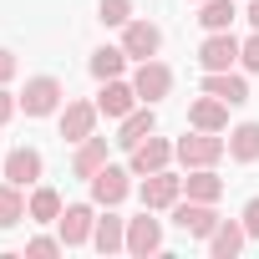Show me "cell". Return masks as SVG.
Listing matches in <instances>:
<instances>
[{
    "label": "cell",
    "instance_id": "obj_1",
    "mask_svg": "<svg viewBox=\"0 0 259 259\" xmlns=\"http://www.w3.org/2000/svg\"><path fill=\"white\" fill-rule=\"evenodd\" d=\"M173 153H178V163H183V168H213V163L229 153V138H219V133H203V127H193L188 138H178V143H173Z\"/></svg>",
    "mask_w": 259,
    "mask_h": 259
},
{
    "label": "cell",
    "instance_id": "obj_2",
    "mask_svg": "<svg viewBox=\"0 0 259 259\" xmlns=\"http://www.w3.org/2000/svg\"><path fill=\"white\" fill-rule=\"evenodd\" d=\"M61 102H66V87L56 76H31L26 92H21V112L26 117H51V112H61Z\"/></svg>",
    "mask_w": 259,
    "mask_h": 259
},
{
    "label": "cell",
    "instance_id": "obj_3",
    "mask_svg": "<svg viewBox=\"0 0 259 259\" xmlns=\"http://www.w3.org/2000/svg\"><path fill=\"white\" fill-rule=\"evenodd\" d=\"M173 224H178L183 234H193V239L208 244V234L219 229V208H213V203H198V198H178V203H173Z\"/></svg>",
    "mask_w": 259,
    "mask_h": 259
},
{
    "label": "cell",
    "instance_id": "obj_4",
    "mask_svg": "<svg viewBox=\"0 0 259 259\" xmlns=\"http://www.w3.org/2000/svg\"><path fill=\"white\" fill-rule=\"evenodd\" d=\"M56 229H61V244H66V249L92 244V229H97V203H66V208H61V219H56Z\"/></svg>",
    "mask_w": 259,
    "mask_h": 259
},
{
    "label": "cell",
    "instance_id": "obj_5",
    "mask_svg": "<svg viewBox=\"0 0 259 259\" xmlns=\"http://www.w3.org/2000/svg\"><path fill=\"white\" fill-rule=\"evenodd\" d=\"M87 188H92V203H97V208H117L127 193H133V168H112V163H107Z\"/></svg>",
    "mask_w": 259,
    "mask_h": 259
},
{
    "label": "cell",
    "instance_id": "obj_6",
    "mask_svg": "<svg viewBox=\"0 0 259 259\" xmlns=\"http://www.w3.org/2000/svg\"><path fill=\"white\" fill-rule=\"evenodd\" d=\"M239 61V36L234 31H208L203 46H198V66L203 71H234Z\"/></svg>",
    "mask_w": 259,
    "mask_h": 259
},
{
    "label": "cell",
    "instance_id": "obj_7",
    "mask_svg": "<svg viewBox=\"0 0 259 259\" xmlns=\"http://www.w3.org/2000/svg\"><path fill=\"white\" fill-rule=\"evenodd\" d=\"M138 193H143V208H153V213H158V208H173V203L183 198V178H178L173 168H158V173H148V178H143V188H138Z\"/></svg>",
    "mask_w": 259,
    "mask_h": 259
},
{
    "label": "cell",
    "instance_id": "obj_8",
    "mask_svg": "<svg viewBox=\"0 0 259 259\" xmlns=\"http://www.w3.org/2000/svg\"><path fill=\"white\" fill-rule=\"evenodd\" d=\"M178 153H173V143L168 138H158V133H148L138 148H133V163H127V168H133V178H148V173H158V168H168Z\"/></svg>",
    "mask_w": 259,
    "mask_h": 259
},
{
    "label": "cell",
    "instance_id": "obj_9",
    "mask_svg": "<svg viewBox=\"0 0 259 259\" xmlns=\"http://www.w3.org/2000/svg\"><path fill=\"white\" fill-rule=\"evenodd\" d=\"M122 51L133 56V61H153V56L163 51V31H158L153 21H127V26H122Z\"/></svg>",
    "mask_w": 259,
    "mask_h": 259
},
{
    "label": "cell",
    "instance_id": "obj_10",
    "mask_svg": "<svg viewBox=\"0 0 259 259\" xmlns=\"http://www.w3.org/2000/svg\"><path fill=\"white\" fill-rule=\"evenodd\" d=\"M158 249H163V224L153 219V208H143L138 219H127V254L148 259V254H158Z\"/></svg>",
    "mask_w": 259,
    "mask_h": 259
},
{
    "label": "cell",
    "instance_id": "obj_11",
    "mask_svg": "<svg viewBox=\"0 0 259 259\" xmlns=\"http://www.w3.org/2000/svg\"><path fill=\"white\" fill-rule=\"evenodd\" d=\"M138 102H143V97H138V87H133V81H122V76L102 81V92H97V112H102V117H112V122H122Z\"/></svg>",
    "mask_w": 259,
    "mask_h": 259
},
{
    "label": "cell",
    "instance_id": "obj_12",
    "mask_svg": "<svg viewBox=\"0 0 259 259\" xmlns=\"http://www.w3.org/2000/svg\"><path fill=\"white\" fill-rule=\"evenodd\" d=\"M133 87H138V97H143V102H163V97L173 92V71H168L158 56H153V61H138Z\"/></svg>",
    "mask_w": 259,
    "mask_h": 259
},
{
    "label": "cell",
    "instance_id": "obj_13",
    "mask_svg": "<svg viewBox=\"0 0 259 259\" xmlns=\"http://www.w3.org/2000/svg\"><path fill=\"white\" fill-rule=\"evenodd\" d=\"M97 102H66L61 107V138L66 143H87L92 133H97Z\"/></svg>",
    "mask_w": 259,
    "mask_h": 259
},
{
    "label": "cell",
    "instance_id": "obj_14",
    "mask_svg": "<svg viewBox=\"0 0 259 259\" xmlns=\"http://www.w3.org/2000/svg\"><path fill=\"white\" fill-rule=\"evenodd\" d=\"M148 133H158V117H153V102H138L133 112L122 117V127H117V138H112V143L133 153V148H138V143H143Z\"/></svg>",
    "mask_w": 259,
    "mask_h": 259
},
{
    "label": "cell",
    "instance_id": "obj_15",
    "mask_svg": "<svg viewBox=\"0 0 259 259\" xmlns=\"http://www.w3.org/2000/svg\"><path fill=\"white\" fill-rule=\"evenodd\" d=\"M203 92L219 97V102H229V107H244L249 102V81L239 71H203Z\"/></svg>",
    "mask_w": 259,
    "mask_h": 259
},
{
    "label": "cell",
    "instance_id": "obj_16",
    "mask_svg": "<svg viewBox=\"0 0 259 259\" xmlns=\"http://www.w3.org/2000/svg\"><path fill=\"white\" fill-rule=\"evenodd\" d=\"M41 173H46V163H41V153H36V148H16V153H6V178H11V183L36 188V183H41Z\"/></svg>",
    "mask_w": 259,
    "mask_h": 259
},
{
    "label": "cell",
    "instance_id": "obj_17",
    "mask_svg": "<svg viewBox=\"0 0 259 259\" xmlns=\"http://www.w3.org/2000/svg\"><path fill=\"white\" fill-rule=\"evenodd\" d=\"M188 127H203V133H229V102H219V97H198L193 107H188Z\"/></svg>",
    "mask_w": 259,
    "mask_h": 259
},
{
    "label": "cell",
    "instance_id": "obj_18",
    "mask_svg": "<svg viewBox=\"0 0 259 259\" xmlns=\"http://www.w3.org/2000/svg\"><path fill=\"white\" fill-rule=\"evenodd\" d=\"M102 168H107V138H97V133H92L87 143H76V158H71V173H76L81 183H92V178H97Z\"/></svg>",
    "mask_w": 259,
    "mask_h": 259
},
{
    "label": "cell",
    "instance_id": "obj_19",
    "mask_svg": "<svg viewBox=\"0 0 259 259\" xmlns=\"http://www.w3.org/2000/svg\"><path fill=\"white\" fill-rule=\"evenodd\" d=\"M244 239H249L244 219H219V229L208 234V254H213V259H234V254L244 249Z\"/></svg>",
    "mask_w": 259,
    "mask_h": 259
},
{
    "label": "cell",
    "instance_id": "obj_20",
    "mask_svg": "<svg viewBox=\"0 0 259 259\" xmlns=\"http://www.w3.org/2000/svg\"><path fill=\"white\" fill-rule=\"evenodd\" d=\"M92 244L102 249V254H122L127 249V219H117L112 208L97 219V229H92Z\"/></svg>",
    "mask_w": 259,
    "mask_h": 259
},
{
    "label": "cell",
    "instance_id": "obj_21",
    "mask_svg": "<svg viewBox=\"0 0 259 259\" xmlns=\"http://www.w3.org/2000/svg\"><path fill=\"white\" fill-rule=\"evenodd\" d=\"M183 193H188V198H198V203H219V198H224V178H219L213 168H188Z\"/></svg>",
    "mask_w": 259,
    "mask_h": 259
},
{
    "label": "cell",
    "instance_id": "obj_22",
    "mask_svg": "<svg viewBox=\"0 0 259 259\" xmlns=\"http://www.w3.org/2000/svg\"><path fill=\"white\" fill-rule=\"evenodd\" d=\"M61 208H66V203H61V193H56V188H46V183H36V188H31V198H26V219H36V224H56V219H61Z\"/></svg>",
    "mask_w": 259,
    "mask_h": 259
},
{
    "label": "cell",
    "instance_id": "obj_23",
    "mask_svg": "<svg viewBox=\"0 0 259 259\" xmlns=\"http://www.w3.org/2000/svg\"><path fill=\"white\" fill-rule=\"evenodd\" d=\"M229 158L234 163H259V122L229 127Z\"/></svg>",
    "mask_w": 259,
    "mask_h": 259
},
{
    "label": "cell",
    "instance_id": "obj_24",
    "mask_svg": "<svg viewBox=\"0 0 259 259\" xmlns=\"http://www.w3.org/2000/svg\"><path fill=\"white\" fill-rule=\"evenodd\" d=\"M21 219H26V188L0 178V229H16Z\"/></svg>",
    "mask_w": 259,
    "mask_h": 259
},
{
    "label": "cell",
    "instance_id": "obj_25",
    "mask_svg": "<svg viewBox=\"0 0 259 259\" xmlns=\"http://www.w3.org/2000/svg\"><path fill=\"white\" fill-rule=\"evenodd\" d=\"M127 61H133V56H127L122 46H102V51H92V61H87V66H92V76H97V81H112V76H122V71H127Z\"/></svg>",
    "mask_w": 259,
    "mask_h": 259
},
{
    "label": "cell",
    "instance_id": "obj_26",
    "mask_svg": "<svg viewBox=\"0 0 259 259\" xmlns=\"http://www.w3.org/2000/svg\"><path fill=\"white\" fill-rule=\"evenodd\" d=\"M234 16H239V0H203L198 6V26L203 31H229Z\"/></svg>",
    "mask_w": 259,
    "mask_h": 259
},
{
    "label": "cell",
    "instance_id": "obj_27",
    "mask_svg": "<svg viewBox=\"0 0 259 259\" xmlns=\"http://www.w3.org/2000/svg\"><path fill=\"white\" fill-rule=\"evenodd\" d=\"M97 21H102V26H127V21H133V0H102V6H97Z\"/></svg>",
    "mask_w": 259,
    "mask_h": 259
},
{
    "label": "cell",
    "instance_id": "obj_28",
    "mask_svg": "<svg viewBox=\"0 0 259 259\" xmlns=\"http://www.w3.org/2000/svg\"><path fill=\"white\" fill-rule=\"evenodd\" d=\"M239 66H244V71H259V31H254L249 41H239Z\"/></svg>",
    "mask_w": 259,
    "mask_h": 259
},
{
    "label": "cell",
    "instance_id": "obj_29",
    "mask_svg": "<svg viewBox=\"0 0 259 259\" xmlns=\"http://www.w3.org/2000/svg\"><path fill=\"white\" fill-rule=\"evenodd\" d=\"M61 249H66V244H61V234H56V239H51V234H36V239L26 244V254H61Z\"/></svg>",
    "mask_w": 259,
    "mask_h": 259
},
{
    "label": "cell",
    "instance_id": "obj_30",
    "mask_svg": "<svg viewBox=\"0 0 259 259\" xmlns=\"http://www.w3.org/2000/svg\"><path fill=\"white\" fill-rule=\"evenodd\" d=\"M16 112H21V97H16V92H6V87H0V127H6V122H11Z\"/></svg>",
    "mask_w": 259,
    "mask_h": 259
},
{
    "label": "cell",
    "instance_id": "obj_31",
    "mask_svg": "<svg viewBox=\"0 0 259 259\" xmlns=\"http://www.w3.org/2000/svg\"><path fill=\"white\" fill-rule=\"evenodd\" d=\"M239 219H244V229H249V239H259V198H249Z\"/></svg>",
    "mask_w": 259,
    "mask_h": 259
},
{
    "label": "cell",
    "instance_id": "obj_32",
    "mask_svg": "<svg viewBox=\"0 0 259 259\" xmlns=\"http://www.w3.org/2000/svg\"><path fill=\"white\" fill-rule=\"evenodd\" d=\"M16 76V51H6V46H0V87H6Z\"/></svg>",
    "mask_w": 259,
    "mask_h": 259
},
{
    "label": "cell",
    "instance_id": "obj_33",
    "mask_svg": "<svg viewBox=\"0 0 259 259\" xmlns=\"http://www.w3.org/2000/svg\"><path fill=\"white\" fill-rule=\"evenodd\" d=\"M244 16H249V26L259 31V0H249V11H244Z\"/></svg>",
    "mask_w": 259,
    "mask_h": 259
},
{
    "label": "cell",
    "instance_id": "obj_34",
    "mask_svg": "<svg viewBox=\"0 0 259 259\" xmlns=\"http://www.w3.org/2000/svg\"><path fill=\"white\" fill-rule=\"evenodd\" d=\"M193 6H203V0H193Z\"/></svg>",
    "mask_w": 259,
    "mask_h": 259
}]
</instances>
